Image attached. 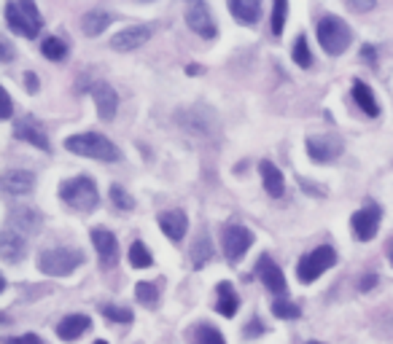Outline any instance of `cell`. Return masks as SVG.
Listing matches in <instances>:
<instances>
[{
    "label": "cell",
    "instance_id": "obj_1",
    "mask_svg": "<svg viewBox=\"0 0 393 344\" xmlns=\"http://www.w3.org/2000/svg\"><path fill=\"white\" fill-rule=\"evenodd\" d=\"M65 148L76 156H86V159L97 161H119L122 159V151L116 148V143H110L106 134L100 132H81L73 134L65 140Z\"/></svg>",
    "mask_w": 393,
    "mask_h": 344
},
{
    "label": "cell",
    "instance_id": "obj_2",
    "mask_svg": "<svg viewBox=\"0 0 393 344\" xmlns=\"http://www.w3.org/2000/svg\"><path fill=\"white\" fill-rule=\"evenodd\" d=\"M351 40H353L351 27L345 25L339 16L324 13V16L318 19V43H321V49H324L326 54H331V57L345 54L348 52V46H351Z\"/></svg>",
    "mask_w": 393,
    "mask_h": 344
},
{
    "label": "cell",
    "instance_id": "obj_3",
    "mask_svg": "<svg viewBox=\"0 0 393 344\" xmlns=\"http://www.w3.org/2000/svg\"><path fill=\"white\" fill-rule=\"evenodd\" d=\"M6 22H8V30L16 33V35H25V38H35L41 33V13H38V6L33 0H22V3H6Z\"/></svg>",
    "mask_w": 393,
    "mask_h": 344
},
{
    "label": "cell",
    "instance_id": "obj_4",
    "mask_svg": "<svg viewBox=\"0 0 393 344\" xmlns=\"http://www.w3.org/2000/svg\"><path fill=\"white\" fill-rule=\"evenodd\" d=\"M59 197L62 202L73 207V210L79 212H92L97 207V202H100V194H97V185L92 178H70L65 183L59 185Z\"/></svg>",
    "mask_w": 393,
    "mask_h": 344
},
{
    "label": "cell",
    "instance_id": "obj_5",
    "mask_svg": "<svg viewBox=\"0 0 393 344\" xmlns=\"http://www.w3.org/2000/svg\"><path fill=\"white\" fill-rule=\"evenodd\" d=\"M84 264V253L76 248H49L38 256V269L49 277H65Z\"/></svg>",
    "mask_w": 393,
    "mask_h": 344
},
{
    "label": "cell",
    "instance_id": "obj_6",
    "mask_svg": "<svg viewBox=\"0 0 393 344\" xmlns=\"http://www.w3.org/2000/svg\"><path fill=\"white\" fill-rule=\"evenodd\" d=\"M334 264H337V253H334V248H329V245L315 248L312 253L302 256V261L297 264V277L302 280V282H315L326 269H331Z\"/></svg>",
    "mask_w": 393,
    "mask_h": 344
},
{
    "label": "cell",
    "instance_id": "obj_7",
    "mask_svg": "<svg viewBox=\"0 0 393 344\" xmlns=\"http://www.w3.org/2000/svg\"><path fill=\"white\" fill-rule=\"evenodd\" d=\"M251 245H254V231L251 229H245L240 224L227 226V231H224V256H227L229 264H237L245 253L251 251Z\"/></svg>",
    "mask_w": 393,
    "mask_h": 344
},
{
    "label": "cell",
    "instance_id": "obj_8",
    "mask_svg": "<svg viewBox=\"0 0 393 344\" xmlns=\"http://www.w3.org/2000/svg\"><path fill=\"white\" fill-rule=\"evenodd\" d=\"M307 154L312 161L329 164L342 154V137L339 134H312L307 137Z\"/></svg>",
    "mask_w": 393,
    "mask_h": 344
},
{
    "label": "cell",
    "instance_id": "obj_9",
    "mask_svg": "<svg viewBox=\"0 0 393 344\" xmlns=\"http://www.w3.org/2000/svg\"><path fill=\"white\" fill-rule=\"evenodd\" d=\"M151 35H154V27L151 25L124 27L122 33H116V35L110 38V49H113V52H135L143 43H149Z\"/></svg>",
    "mask_w": 393,
    "mask_h": 344
},
{
    "label": "cell",
    "instance_id": "obj_10",
    "mask_svg": "<svg viewBox=\"0 0 393 344\" xmlns=\"http://www.w3.org/2000/svg\"><path fill=\"white\" fill-rule=\"evenodd\" d=\"M351 226H353V234L361 239V242L375 239V234H377L380 229V207L377 205H366L358 212H353Z\"/></svg>",
    "mask_w": 393,
    "mask_h": 344
},
{
    "label": "cell",
    "instance_id": "obj_11",
    "mask_svg": "<svg viewBox=\"0 0 393 344\" xmlns=\"http://www.w3.org/2000/svg\"><path fill=\"white\" fill-rule=\"evenodd\" d=\"M186 22H189V27L197 35H203V38H216V22H213V16H210V8H207L205 3H200V0L186 6Z\"/></svg>",
    "mask_w": 393,
    "mask_h": 344
},
{
    "label": "cell",
    "instance_id": "obj_12",
    "mask_svg": "<svg viewBox=\"0 0 393 344\" xmlns=\"http://www.w3.org/2000/svg\"><path fill=\"white\" fill-rule=\"evenodd\" d=\"M256 275L258 280L267 285V291L278 293V296H285L288 285H285V277L280 272V266L272 261L270 256H258V264H256Z\"/></svg>",
    "mask_w": 393,
    "mask_h": 344
},
{
    "label": "cell",
    "instance_id": "obj_13",
    "mask_svg": "<svg viewBox=\"0 0 393 344\" xmlns=\"http://www.w3.org/2000/svg\"><path fill=\"white\" fill-rule=\"evenodd\" d=\"M92 245H95L97 256H100V264L106 269L116 266V261H119V242H116V237L110 234L108 229H92Z\"/></svg>",
    "mask_w": 393,
    "mask_h": 344
},
{
    "label": "cell",
    "instance_id": "obj_14",
    "mask_svg": "<svg viewBox=\"0 0 393 344\" xmlns=\"http://www.w3.org/2000/svg\"><path fill=\"white\" fill-rule=\"evenodd\" d=\"M89 92L95 97V105H97V116L103 121H110L116 116V108H119V97L113 92V86H108L106 81H97L89 86Z\"/></svg>",
    "mask_w": 393,
    "mask_h": 344
},
{
    "label": "cell",
    "instance_id": "obj_15",
    "mask_svg": "<svg viewBox=\"0 0 393 344\" xmlns=\"http://www.w3.org/2000/svg\"><path fill=\"white\" fill-rule=\"evenodd\" d=\"M25 253H28V239H25V234H19V231L6 226L3 234H0V256H3V261L6 264H16Z\"/></svg>",
    "mask_w": 393,
    "mask_h": 344
},
{
    "label": "cell",
    "instance_id": "obj_16",
    "mask_svg": "<svg viewBox=\"0 0 393 344\" xmlns=\"http://www.w3.org/2000/svg\"><path fill=\"white\" fill-rule=\"evenodd\" d=\"M38 226H41V212L35 207H28V205L8 207V229H14L19 234H28V231H35Z\"/></svg>",
    "mask_w": 393,
    "mask_h": 344
},
{
    "label": "cell",
    "instance_id": "obj_17",
    "mask_svg": "<svg viewBox=\"0 0 393 344\" xmlns=\"http://www.w3.org/2000/svg\"><path fill=\"white\" fill-rule=\"evenodd\" d=\"M14 137L16 140H25V143H30V146L41 148V151H49V137H46V132H43V127L38 124L35 119H19L14 124Z\"/></svg>",
    "mask_w": 393,
    "mask_h": 344
},
{
    "label": "cell",
    "instance_id": "obj_18",
    "mask_svg": "<svg viewBox=\"0 0 393 344\" xmlns=\"http://www.w3.org/2000/svg\"><path fill=\"white\" fill-rule=\"evenodd\" d=\"M0 185H3V191L11 194V197H25V194H30V191L35 188V175L30 170H8L3 175Z\"/></svg>",
    "mask_w": 393,
    "mask_h": 344
},
{
    "label": "cell",
    "instance_id": "obj_19",
    "mask_svg": "<svg viewBox=\"0 0 393 344\" xmlns=\"http://www.w3.org/2000/svg\"><path fill=\"white\" fill-rule=\"evenodd\" d=\"M159 226H162L164 237L173 239V242H181L186 237V229H189V218L183 210H167L159 215Z\"/></svg>",
    "mask_w": 393,
    "mask_h": 344
},
{
    "label": "cell",
    "instance_id": "obj_20",
    "mask_svg": "<svg viewBox=\"0 0 393 344\" xmlns=\"http://www.w3.org/2000/svg\"><path fill=\"white\" fill-rule=\"evenodd\" d=\"M92 328V320L86 318V315H68V318L59 320V326H57V336L59 339H65V342H73V339H79L84 331H89Z\"/></svg>",
    "mask_w": 393,
    "mask_h": 344
},
{
    "label": "cell",
    "instance_id": "obj_21",
    "mask_svg": "<svg viewBox=\"0 0 393 344\" xmlns=\"http://www.w3.org/2000/svg\"><path fill=\"white\" fill-rule=\"evenodd\" d=\"M258 172H261V180H264V188H267V194L270 197H283L285 191V180H283V172L278 170L272 161H258Z\"/></svg>",
    "mask_w": 393,
    "mask_h": 344
},
{
    "label": "cell",
    "instance_id": "obj_22",
    "mask_svg": "<svg viewBox=\"0 0 393 344\" xmlns=\"http://www.w3.org/2000/svg\"><path fill=\"white\" fill-rule=\"evenodd\" d=\"M216 309L224 318H234L237 309H240V299L232 288V282H218L216 288Z\"/></svg>",
    "mask_w": 393,
    "mask_h": 344
},
{
    "label": "cell",
    "instance_id": "obj_23",
    "mask_svg": "<svg viewBox=\"0 0 393 344\" xmlns=\"http://www.w3.org/2000/svg\"><path fill=\"white\" fill-rule=\"evenodd\" d=\"M229 11L237 16V22L254 25L261 16V3L258 0H229Z\"/></svg>",
    "mask_w": 393,
    "mask_h": 344
},
{
    "label": "cell",
    "instance_id": "obj_24",
    "mask_svg": "<svg viewBox=\"0 0 393 344\" xmlns=\"http://www.w3.org/2000/svg\"><path fill=\"white\" fill-rule=\"evenodd\" d=\"M353 100L358 103V108L364 110L366 116H377L380 113V105H377V100H375V92L366 86L364 81H353Z\"/></svg>",
    "mask_w": 393,
    "mask_h": 344
},
{
    "label": "cell",
    "instance_id": "obj_25",
    "mask_svg": "<svg viewBox=\"0 0 393 344\" xmlns=\"http://www.w3.org/2000/svg\"><path fill=\"white\" fill-rule=\"evenodd\" d=\"M213 258V242L207 237V231H200V237L194 239V245H191V264L194 269H203L207 261Z\"/></svg>",
    "mask_w": 393,
    "mask_h": 344
},
{
    "label": "cell",
    "instance_id": "obj_26",
    "mask_svg": "<svg viewBox=\"0 0 393 344\" xmlns=\"http://www.w3.org/2000/svg\"><path fill=\"white\" fill-rule=\"evenodd\" d=\"M108 25H110V16L106 11H86L81 19L84 35H89V38H97L100 33H106Z\"/></svg>",
    "mask_w": 393,
    "mask_h": 344
},
{
    "label": "cell",
    "instance_id": "obj_27",
    "mask_svg": "<svg viewBox=\"0 0 393 344\" xmlns=\"http://www.w3.org/2000/svg\"><path fill=\"white\" fill-rule=\"evenodd\" d=\"M189 342L191 344H227L224 339V333L216 331L213 326H207V323H197L194 328H189Z\"/></svg>",
    "mask_w": 393,
    "mask_h": 344
},
{
    "label": "cell",
    "instance_id": "obj_28",
    "mask_svg": "<svg viewBox=\"0 0 393 344\" xmlns=\"http://www.w3.org/2000/svg\"><path fill=\"white\" fill-rule=\"evenodd\" d=\"M154 264V258H151L149 248L137 239V242H132L130 245V266H135V269H149V266Z\"/></svg>",
    "mask_w": 393,
    "mask_h": 344
},
{
    "label": "cell",
    "instance_id": "obj_29",
    "mask_svg": "<svg viewBox=\"0 0 393 344\" xmlns=\"http://www.w3.org/2000/svg\"><path fill=\"white\" fill-rule=\"evenodd\" d=\"M41 52H43V57H49V59L59 62V59L68 57V43H65L62 38H46L41 43Z\"/></svg>",
    "mask_w": 393,
    "mask_h": 344
},
{
    "label": "cell",
    "instance_id": "obj_30",
    "mask_svg": "<svg viewBox=\"0 0 393 344\" xmlns=\"http://www.w3.org/2000/svg\"><path fill=\"white\" fill-rule=\"evenodd\" d=\"M135 296H137V302H140V304L151 306V309H156V304H159V291H156L151 282H137Z\"/></svg>",
    "mask_w": 393,
    "mask_h": 344
},
{
    "label": "cell",
    "instance_id": "obj_31",
    "mask_svg": "<svg viewBox=\"0 0 393 344\" xmlns=\"http://www.w3.org/2000/svg\"><path fill=\"white\" fill-rule=\"evenodd\" d=\"M291 57H294V62H297L299 67L312 65V54H310V46H307V38H304V35H299V38L294 40V52H291Z\"/></svg>",
    "mask_w": 393,
    "mask_h": 344
},
{
    "label": "cell",
    "instance_id": "obj_32",
    "mask_svg": "<svg viewBox=\"0 0 393 344\" xmlns=\"http://www.w3.org/2000/svg\"><path fill=\"white\" fill-rule=\"evenodd\" d=\"M100 312H103V318H108L110 323H132V312L130 309H124V306H116V304H103L100 306Z\"/></svg>",
    "mask_w": 393,
    "mask_h": 344
},
{
    "label": "cell",
    "instance_id": "obj_33",
    "mask_svg": "<svg viewBox=\"0 0 393 344\" xmlns=\"http://www.w3.org/2000/svg\"><path fill=\"white\" fill-rule=\"evenodd\" d=\"M272 315H275V318H283V320H297L299 315H302V309H299L294 302H285V299L280 302V299H278V302L272 304Z\"/></svg>",
    "mask_w": 393,
    "mask_h": 344
},
{
    "label": "cell",
    "instance_id": "obj_34",
    "mask_svg": "<svg viewBox=\"0 0 393 344\" xmlns=\"http://www.w3.org/2000/svg\"><path fill=\"white\" fill-rule=\"evenodd\" d=\"M285 11H288V3H285V0H278V3L272 6V33H275V35H280V33H283Z\"/></svg>",
    "mask_w": 393,
    "mask_h": 344
},
{
    "label": "cell",
    "instance_id": "obj_35",
    "mask_svg": "<svg viewBox=\"0 0 393 344\" xmlns=\"http://www.w3.org/2000/svg\"><path fill=\"white\" fill-rule=\"evenodd\" d=\"M110 199H113V205H116L119 210H132V207H135V199L130 197L122 185H113V188H110Z\"/></svg>",
    "mask_w": 393,
    "mask_h": 344
},
{
    "label": "cell",
    "instance_id": "obj_36",
    "mask_svg": "<svg viewBox=\"0 0 393 344\" xmlns=\"http://www.w3.org/2000/svg\"><path fill=\"white\" fill-rule=\"evenodd\" d=\"M0 97H3V108H0V119H11L14 116V100H11V94L6 86H0Z\"/></svg>",
    "mask_w": 393,
    "mask_h": 344
},
{
    "label": "cell",
    "instance_id": "obj_37",
    "mask_svg": "<svg viewBox=\"0 0 393 344\" xmlns=\"http://www.w3.org/2000/svg\"><path fill=\"white\" fill-rule=\"evenodd\" d=\"M3 344H46L41 336H35V333H22V336H11V339H6Z\"/></svg>",
    "mask_w": 393,
    "mask_h": 344
},
{
    "label": "cell",
    "instance_id": "obj_38",
    "mask_svg": "<svg viewBox=\"0 0 393 344\" xmlns=\"http://www.w3.org/2000/svg\"><path fill=\"white\" fill-rule=\"evenodd\" d=\"M11 57H14L11 40H8V38H0V59H3V62H11Z\"/></svg>",
    "mask_w": 393,
    "mask_h": 344
},
{
    "label": "cell",
    "instance_id": "obj_39",
    "mask_svg": "<svg viewBox=\"0 0 393 344\" xmlns=\"http://www.w3.org/2000/svg\"><path fill=\"white\" fill-rule=\"evenodd\" d=\"M256 333H264V326H261V320H251V326L245 328V336H256Z\"/></svg>",
    "mask_w": 393,
    "mask_h": 344
},
{
    "label": "cell",
    "instance_id": "obj_40",
    "mask_svg": "<svg viewBox=\"0 0 393 344\" xmlns=\"http://www.w3.org/2000/svg\"><path fill=\"white\" fill-rule=\"evenodd\" d=\"M353 11H372L375 8V3L372 0H366V3H348Z\"/></svg>",
    "mask_w": 393,
    "mask_h": 344
},
{
    "label": "cell",
    "instance_id": "obj_41",
    "mask_svg": "<svg viewBox=\"0 0 393 344\" xmlns=\"http://www.w3.org/2000/svg\"><path fill=\"white\" fill-rule=\"evenodd\" d=\"M25 81H28V92L30 94L38 92V79H35V73H28V76H25Z\"/></svg>",
    "mask_w": 393,
    "mask_h": 344
},
{
    "label": "cell",
    "instance_id": "obj_42",
    "mask_svg": "<svg viewBox=\"0 0 393 344\" xmlns=\"http://www.w3.org/2000/svg\"><path fill=\"white\" fill-rule=\"evenodd\" d=\"M375 275H369V277H364V282H361V291H369V288H375Z\"/></svg>",
    "mask_w": 393,
    "mask_h": 344
},
{
    "label": "cell",
    "instance_id": "obj_43",
    "mask_svg": "<svg viewBox=\"0 0 393 344\" xmlns=\"http://www.w3.org/2000/svg\"><path fill=\"white\" fill-rule=\"evenodd\" d=\"M95 344H108V342H103V339H97V342Z\"/></svg>",
    "mask_w": 393,
    "mask_h": 344
},
{
    "label": "cell",
    "instance_id": "obj_44",
    "mask_svg": "<svg viewBox=\"0 0 393 344\" xmlns=\"http://www.w3.org/2000/svg\"><path fill=\"white\" fill-rule=\"evenodd\" d=\"M307 344H324V342H307Z\"/></svg>",
    "mask_w": 393,
    "mask_h": 344
},
{
    "label": "cell",
    "instance_id": "obj_45",
    "mask_svg": "<svg viewBox=\"0 0 393 344\" xmlns=\"http://www.w3.org/2000/svg\"><path fill=\"white\" fill-rule=\"evenodd\" d=\"M391 261H393V248H391Z\"/></svg>",
    "mask_w": 393,
    "mask_h": 344
}]
</instances>
